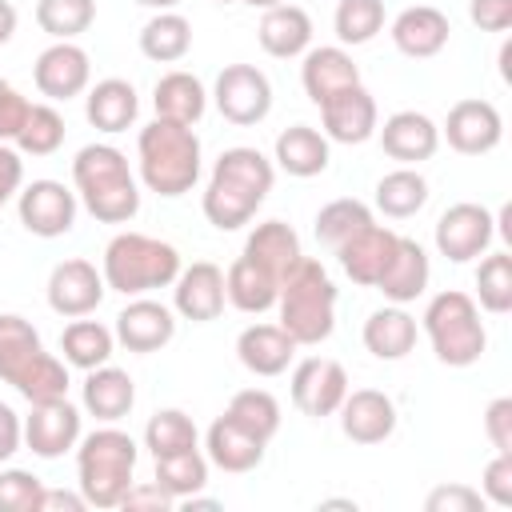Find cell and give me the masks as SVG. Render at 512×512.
I'll use <instances>...</instances> for the list:
<instances>
[{"label": "cell", "mask_w": 512, "mask_h": 512, "mask_svg": "<svg viewBox=\"0 0 512 512\" xmlns=\"http://www.w3.org/2000/svg\"><path fill=\"white\" fill-rule=\"evenodd\" d=\"M276 308H280V328L296 344L304 348L324 344L336 328V284L324 272V264L300 256V264L280 280Z\"/></svg>", "instance_id": "5"}, {"label": "cell", "mask_w": 512, "mask_h": 512, "mask_svg": "<svg viewBox=\"0 0 512 512\" xmlns=\"http://www.w3.org/2000/svg\"><path fill=\"white\" fill-rule=\"evenodd\" d=\"M144 448L156 456H172V452H184V448H196V424L188 412L180 408H160L148 416L144 424Z\"/></svg>", "instance_id": "41"}, {"label": "cell", "mask_w": 512, "mask_h": 512, "mask_svg": "<svg viewBox=\"0 0 512 512\" xmlns=\"http://www.w3.org/2000/svg\"><path fill=\"white\" fill-rule=\"evenodd\" d=\"M116 340L128 348V352H140V356H148V352H160L164 344H172V336H176V312L172 308H164L160 300H132L128 308H120V316H116Z\"/></svg>", "instance_id": "21"}, {"label": "cell", "mask_w": 512, "mask_h": 512, "mask_svg": "<svg viewBox=\"0 0 512 512\" xmlns=\"http://www.w3.org/2000/svg\"><path fill=\"white\" fill-rule=\"evenodd\" d=\"M348 396V372L340 360L332 356H308L292 368V404L312 416V420H324V416H336V408L344 404Z\"/></svg>", "instance_id": "12"}, {"label": "cell", "mask_w": 512, "mask_h": 512, "mask_svg": "<svg viewBox=\"0 0 512 512\" xmlns=\"http://www.w3.org/2000/svg\"><path fill=\"white\" fill-rule=\"evenodd\" d=\"M424 332H428V344L436 352L440 364L448 368H468L484 356L488 348V332H484V320H480V308L468 292H436L424 308Z\"/></svg>", "instance_id": "8"}, {"label": "cell", "mask_w": 512, "mask_h": 512, "mask_svg": "<svg viewBox=\"0 0 512 512\" xmlns=\"http://www.w3.org/2000/svg\"><path fill=\"white\" fill-rule=\"evenodd\" d=\"M300 84H304V96L320 108V104H324L328 96H336L340 88L360 84V68H356V60H352L340 44H320V48H308V52H304Z\"/></svg>", "instance_id": "23"}, {"label": "cell", "mask_w": 512, "mask_h": 512, "mask_svg": "<svg viewBox=\"0 0 512 512\" xmlns=\"http://www.w3.org/2000/svg\"><path fill=\"white\" fill-rule=\"evenodd\" d=\"M136 460H140L136 440L112 424L80 436L76 476H80V496L88 500V508H120L124 492L136 484L132 480Z\"/></svg>", "instance_id": "6"}, {"label": "cell", "mask_w": 512, "mask_h": 512, "mask_svg": "<svg viewBox=\"0 0 512 512\" xmlns=\"http://www.w3.org/2000/svg\"><path fill=\"white\" fill-rule=\"evenodd\" d=\"M484 504L488 500L476 488H468V484H440V488H432L424 496V508L428 512H480Z\"/></svg>", "instance_id": "49"}, {"label": "cell", "mask_w": 512, "mask_h": 512, "mask_svg": "<svg viewBox=\"0 0 512 512\" xmlns=\"http://www.w3.org/2000/svg\"><path fill=\"white\" fill-rule=\"evenodd\" d=\"M440 136L460 156H484V152H492L504 140V120H500V112H496L492 100L468 96V100H456L448 108V120H444Z\"/></svg>", "instance_id": "15"}, {"label": "cell", "mask_w": 512, "mask_h": 512, "mask_svg": "<svg viewBox=\"0 0 512 512\" xmlns=\"http://www.w3.org/2000/svg\"><path fill=\"white\" fill-rule=\"evenodd\" d=\"M104 284L120 296H144L152 288H168L180 272V252L144 232H116L104 248Z\"/></svg>", "instance_id": "7"}, {"label": "cell", "mask_w": 512, "mask_h": 512, "mask_svg": "<svg viewBox=\"0 0 512 512\" xmlns=\"http://www.w3.org/2000/svg\"><path fill=\"white\" fill-rule=\"evenodd\" d=\"M224 300V268H216L212 260H196L172 280V308L192 324L216 320L224 312Z\"/></svg>", "instance_id": "18"}, {"label": "cell", "mask_w": 512, "mask_h": 512, "mask_svg": "<svg viewBox=\"0 0 512 512\" xmlns=\"http://www.w3.org/2000/svg\"><path fill=\"white\" fill-rule=\"evenodd\" d=\"M272 180H276V168H272V160L260 148H248V144L224 148L216 156L208 188H204V216H208V224L220 228V232L244 228L256 216V208L268 200Z\"/></svg>", "instance_id": "1"}, {"label": "cell", "mask_w": 512, "mask_h": 512, "mask_svg": "<svg viewBox=\"0 0 512 512\" xmlns=\"http://www.w3.org/2000/svg\"><path fill=\"white\" fill-rule=\"evenodd\" d=\"M32 80H36L40 96H48V100H72V96H80V92L88 88V80H92V60H88V52H84L80 44L56 40V44H48V48L36 56Z\"/></svg>", "instance_id": "16"}, {"label": "cell", "mask_w": 512, "mask_h": 512, "mask_svg": "<svg viewBox=\"0 0 512 512\" xmlns=\"http://www.w3.org/2000/svg\"><path fill=\"white\" fill-rule=\"evenodd\" d=\"M76 192H68L60 180H32L28 188L16 192V212H20V224L40 236V240H56L64 232H72L76 224Z\"/></svg>", "instance_id": "10"}, {"label": "cell", "mask_w": 512, "mask_h": 512, "mask_svg": "<svg viewBox=\"0 0 512 512\" xmlns=\"http://www.w3.org/2000/svg\"><path fill=\"white\" fill-rule=\"evenodd\" d=\"M0 380L28 404L68 396V364L44 352L40 332L16 312H0Z\"/></svg>", "instance_id": "3"}, {"label": "cell", "mask_w": 512, "mask_h": 512, "mask_svg": "<svg viewBox=\"0 0 512 512\" xmlns=\"http://www.w3.org/2000/svg\"><path fill=\"white\" fill-rule=\"evenodd\" d=\"M240 4H252V8H276V4H284V0H240Z\"/></svg>", "instance_id": "59"}, {"label": "cell", "mask_w": 512, "mask_h": 512, "mask_svg": "<svg viewBox=\"0 0 512 512\" xmlns=\"http://www.w3.org/2000/svg\"><path fill=\"white\" fill-rule=\"evenodd\" d=\"M448 16L432 4H412L392 20V44L412 60H432L448 44Z\"/></svg>", "instance_id": "24"}, {"label": "cell", "mask_w": 512, "mask_h": 512, "mask_svg": "<svg viewBox=\"0 0 512 512\" xmlns=\"http://www.w3.org/2000/svg\"><path fill=\"white\" fill-rule=\"evenodd\" d=\"M396 232L392 228H384V224H364L360 232H352L340 248H336V260H340V268H344V276L352 280V284H360V288H376V280H380V272L388 268V260H392V252H396Z\"/></svg>", "instance_id": "19"}, {"label": "cell", "mask_w": 512, "mask_h": 512, "mask_svg": "<svg viewBox=\"0 0 512 512\" xmlns=\"http://www.w3.org/2000/svg\"><path fill=\"white\" fill-rule=\"evenodd\" d=\"M212 100L228 124L252 128L272 112V84L256 64H224V72L216 76Z\"/></svg>", "instance_id": "9"}, {"label": "cell", "mask_w": 512, "mask_h": 512, "mask_svg": "<svg viewBox=\"0 0 512 512\" xmlns=\"http://www.w3.org/2000/svg\"><path fill=\"white\" fill-rule=\"evenodd\" d=\"M152 480L180 504V500L196 496V492L208 484V456H204L200 448H184V452H172V456H156Z\"/></svg>", "instance_id": "39"}, {"label": "cell", "mask_w": 512, "mask_h": 512, "mask_svg": "<svg viewBox=\"0 0 512 512\" xmlns=\"http://www.w3.org/2000/svg\"><path fill=\"white\" fill-rule=\"evenodd\" d=\"M176 500L156 484V480H148V484H132L128 492H124V500H120V508H128V512H136V508H152V512H164V508H172Z\"/></svg>", "instance_id": "53"}, {"label": "cell", "mask_w": 512, "mask_h": 512, "mask_svg": "<svg viewBox=\"0 0 512 512\" xmlns=\"http://www.w3.org/2000/svg\"><path fill=\"white\" fill-rule=\"evenodd\" d=\"M428 276H432L428 252H424L416 240L400 236V240H396L392 260H388V268H384V272H380V280H376V288H380V292H384V300H392V304H412L416 296H424Z\"/></svg>", "instance_id": "29"}, {"label": "cell", "mask_w": 512, "mask_h": 512, "mask_svg": "<svg viewBox=\"0 0 512 512\" xmlns=\"http://www.w3.org/2000/svg\"><path fill=\"white\" fill-rule=\"evenodd\" d=\"M16 36V8L8 0H0V44H8Z\"/></svg>", "instance_id": "57"}, {"label": "cell", "mask_w": 512, "mask_h": 512, "mask_svg": "<svg viewBox=\"0 0 512 512\" xmlns=\"http://www.w3.org/2000/svg\"><path fill=\"white\" fill-rule=\"evenodd\" d=\"M256 40L268 56L276 60H292V56H304L308 44H312V16L300 8V4H276V8H264L260 16V28H256Z\"/></svg>", "instance_id": "27"}, {"label": "cell", "mask_w": 512, "mask_h": 512, "mask_svg": "<svg viewBox=\"0 0 512 512\" xmlns=\"http://www.w3.org/2000/svg\"><path fill=\"white\" fill-rule=\"evenodd\" d=\"M424 204H428V180H424L412 164H404V168H396V172H388V176L376 180V208H380L384 216L408 220V216H416Z\"/></svg>", "instance_id": "38"}, {"label": "cell", "mask_w": 512, "mask_h": 512, "mask_svg": "<svg viewBox=\"0 0 512 512\" xmlns=\"http://www.w3.org/2000/svg\"><path fill=\"white\" fill-rule=\"evenodd\" d=\"M480 496L496 508H512V452H496L488 464H484V476H480Z\"/></svg>", "instance_id": "48"}, {"label": "cell", "mask_w": 512, "mask_h": 512, "mask_svg": "<svg viewBox=\"0 0 512 512\" xmlns=\"http://www.w3.org/2000/svg\"><path fill=\"white\" fill-rule=\"evenodd\" d=\"M112 348H116V332L104 328L100 320L76 316V320L60 332L64 364H72V368H80V372H92V368L108 364V360H112Z\"/></svg>", "instance_id": "36"}, {"label": "cell", "mask_w": 512, "mask_h": 512, "mask_svg": "<svg viewBox=\"0 0 512 512\" xmlns=\"http://www.w3.org/2000/svg\"><path fill=\"white\" fill-rule=\"evenodd\" d=\"M496 236V220L484 204H472V200H460L452 204L448 212H440L436 220V252L448 256L452 264H468L476 260L480 252H488Z\"/></svg>", "instance_id": "11"}, {"label": "cell", "mask_w": 512, "mask_h": 512, "mask_svg": "<svg viewBox=\"0 0 512 512\" xmlns=\"http://www.w3.org/2000/svg\"><path fill=\"white\" fill-rule=\"evenodd\" d=\"M240 256L256 260V264L268 268L276 280H284V276L300 264L304 252H300V236H296L292 224H284V220H264V224H256V228L248 232Z\"/></svg>", "instance_id": "31"}, {"label": "cell", "mask_w": 512, "mask_h": 512, "mask_svg": "<svg viewBox=\"0 0 512 512\" xmlns=\"http://www.w3.org/2000/svg\"><path fill=\"white\" fill-rule=\"evenodd\" d=\"M76 200L100 224H128L140 212V184L128 168V156L112 144H84L72 160Z\"/></svg>", "instance_id": "2"}, {"label": "cell", "mask_w": 512, "mask_h": 512, "mask_svg": "<svg viewBox=\"0 0 512 512\" xmlns=\"http://www.w3.org/2000/svg\"><path fill=\"white\" fill-rule=\"evenodd\" d=\"M376 132H380L384 156H392V160H400V164L432 160L436 148H440V128H436L424 112H416V108L392 112V116L384 120V128H376Z\"/></svg>", "instance_id": "22"}, {"label": "cell", "mask_w": 512, "mask_h": 512, "mask_svg": "<svg viewBox=\"0 0 512 512\" xmlns=\"http://www.w3.org/2000/svg\"><path fill=\"white\" fill-rule=\"evenodd\" d=\"M332 28L340 36V44H368L384 32V0H340Z\"/></svg>", "instance_id": "45"}, {"label": "cell", "mask_w": 512, "mask_h": 512, "mask_svg": "<svg viewBox=\"0 0 512 512\" xmlns=\"http://www.w3.org/2000/svg\"><path fill=\"white\" fill-rule=\"evenodd\" d=\"M364 224H372V208H368L364 200L340 196V200H328V204L316 212V240L336 252V248H340L352 232H360Z\"/></svg>", "instance_id": "42"}, {"label": "cell", "mask_w": 512, "mask_h": 512, "mask_svg": "<svg viewBox=\"0 0 512 512\" xmlns=\"http://www.w3.org/2000/svg\"><path fill=\"white\" fill-rule=\"evenodd\" d=\"M320 120H324V136L336 144H364L380 128L376 100L364 84H352V88H340L336 96H328L320 104Z\"/></svg>", "instance_id": "17"}, {"label": "cell", "mask_w": 512, "mask_h": 512, "mask_svg": "<svg viewBox=\"0 0 512 512\" xmlns=\"http://www.w3.org/2000/svg\"><path fill=\"white\" fill-rule=\"evenodd\" d=\"M476 296L480 308L492 316L512 312V252H488L476 268Z\"/></svg>", "instance_id": "44"}, {"label": "cell", "mask_w": 512, "mask_h": 512, "mask_svg": "<svg viewBox=\"0 0 512 512\" xmlns=\"http://www.w3.org/2000/svg\"><path fill=\"white\" fill-rule=\"evenodd\" d=\"M4 88H8V80H4V76H0V92H4Z\"/></svg>", "instance_id": "60"}, {"label": "cell", "mask_w": 512, "mask_h": 512, "mask_svg": "<svg viewBox=\"0 0 512 512\" xmlns=\"http://www.w3.org/2000/svg\"><path fill=\"white\" fill-rule=\"evenodd\" d=\"M88 500L80 492H64V488H44V500H40V512H84Z\"/></svg>", "instance_id": "56"}, {"label": "cell", "mask_w": 512, "mask_h": 512, "mask_svg": "<svg viewBox=\"0 0 512 512\" xmlns=\"http://www.w3.org/2000/svg\"><path fill=\"white\" fill-rule=\"evenodd\" d=\"M136 112H140V96H136V88H132L128 80H120V76L96 80V84L88 88V96H84V116H88V124L100 128V132H108V136L132 128V124H136Z\"/></svg>", "instance_id": "30"}, {"label": "cell", "mask_w": 512, "mask_h": 512, "mask_svg": "<svg viewBox=\"0 0 512 512\" xmlns=\"http://www.w3.org/2000/svg\"><path fill=\"white\" fill-rule=\"evenodd\" d=\"M24 444L40 460H56L80 444V408L68 396L40 400L24 416Z\"/></svg>", "instance_id": "14"}, {"label": "cell", "mask_w": 512, "mask_h": 512, "mask_svg": "<svg viewBox=\"0 0 512 512\" xmlns=\"http://www.w3.org/2000/svg\"><path fill=\"white\" fill-rule=\"evenodd\" d=\"M136 160H140V180L156 196H184L200 180V136L188 124L172 120H152L136 136Z\"/></svg>", "instance_id": "4"}, {"label": "cell", "mask_w": 512, "mask_h": 512, "mask_svg": "<svg viewBox=\"0 0 512 512\" xmlns=\"http://www.w3.org/2000/svg\"><path fill=\"white\" fill-rule=\"evenodd\" d=\"M192 48V24L172 8V12H156L144 28H140V52L156 64H176L184 60Z\"/></svg>", "instance_id": "37"}, {"label": "cell", "mask_w": 512, "mask_h": 512, "mask_svg": "<svg viewBox=\"0 0 512 512\" xmlns=\"http://www.w3.org/2000/svg\"><path fill=\"white\" fill-rule=\"evenodd\" d=\"M484 436L492 440L496 452H512V400L508 396H496L484 408Z\"/></svg>", "instance_id": "50"}, {"label": "cell", "mask_w": 512, "mask_h": 512, "mask_svg": "<svg viewBox=\"0 0 512 512\" xmlns=\"http://www.w3.org/2000/svg\"><path fill=\"white\" fill-rule=\"evenodd\" d=\"M140 8H152V12H172L180 0H136Z\"/></svg>", "instance_id": "58"}, {"label": "cell", "mask_w": 512, "mask_h": 512, "mask_svg": "<svg viewBox=\"0 0 512 512\" xmlns=\"http://www.w3.org/2000/svg\"><path fill=\"white\" fill-rule=\"evenodd\" d=\"M64 116L52 108V104H32L20 136L12 140L20 156H52L60 144H64Z\"/></svg>", "instance_id": "46"}, {"label": "cell", "mask_w": 512, "mask_h": 512, "mask_svg": "<svg viewBox=\"0 0 512 512\" xmlns=\"http://www.w3.org/2000/svg\"><path fill=\"white\" fill-rule=\"evenodd\" d=\"M96 20V0H36V24L52 40H76Z\"/></svg>", "instance_id": "43"}, {"label": "cell", "mask_w": 512, "mask_h": 512, "mask_svg": "<svg viewBox=\"0 0 512 512\" xmlns=\"http://www.w3.org/2000/svg\"><path fill=\"white\" fill-rule=\"evenodd\" d=\"M20 184H24V160L16 148L0 144V208L20 192Z\"/></svg>", "instance_id": "54"}, {"label": "cell", "mask_w": 512, "mask_h": 512, "mask_svg": "<svg viewBox=\"0 0 512 512\" xmlns=\"http://www.w3.org/2000/svg\"><path fill=\"white\" fill-rule=\"evenodd\" d=\"M276 292H280V280L268 268H260L256 260H248V256L232 260L228 272H224V296H228V304L240 308V312H248V316H260V312L276 308Z\"/></svg>", "instance_id": "33"}, {"label": "cell", "mask_w": 512, "mask_h": 512, "mask_svg": "<svg viewBox=\"0 0 512 512\" xmlns=\"http://www.w3.org/2000/svg\"><path fill=\"white\" fill-rule=\"evenodd\" d=\"M364 348L376 360H404L416 348V320L404 312V304L376 308L364 320Z\"/></svg>", "instance_id": "35"}, {"label": "cell", "mask_w": 512, "mask_h": 512, "mask_svg": "<svg viewBox=\"0 0 512 512\" xmlns=\"http://www.w3.org/2000/svg\"><path fill=\"white\" fill-rule=\"evenodd\" d=\"M276 168H284L288 176H300V180H308V176H320L324 168H328V160H332V152H328V136L324 132H316L312 124H292V128H284L280 136H276Z\"/></svg>", "instance_id": "32"}, {"label": "cell", "mask_w": 512, "mask_h": 512, "mask_svg": "<svg viewBox=\"0 0 512 512\" xmlns=\"http://www.w3.org/2000/svg\"><path fill=\"white\" fill-rule=\"evenodd\" d=\"M152 108H156L160 120H172V124H188L192 128L204 116V108H208V92H204V84L192 72H180L176 68V72H164L156 80Z\"/></svg>", "instance_id": "34"}, {"label": "cell", "mask_w": 512, "mask_h": 512, "mask_svg": "<svg viewBox=\"0 0 512 512\" xmlns=\"http://www.w3.org/2000/svg\"><path fill=\"white\" fill-rule=\"evenodd\" d=\"M44 292H48V308H52L56 316L76 320V316H88V312L100 308L108 284H104V272H96L92 260L72 256V260H60V264L48 272V288H44Z\"/></svg>", "instance_id": "13"}, {"label": "cell", "mask_w": 512, "mask_h": 512, "mask_svg": "<svg viewBox=\"0 0 512 512\" xmlns=\"http://www.w3.org/2000/svg\"><path fill=\"white\" fill-rule=\"evenodd\" d=\"M336 412H340V428L352 444H384L396 432V404L380 388L348 392Z\"/></svg>", "instance_id": "20"}, {"label": "cell", "mask_w": 512, "mask_h": 512, "mask_svg": "<svg viewBox=\"0 0 512 512\" xmlns=\"http://www.w3.org/2000/svg\"><path fill=\"white\" fill-rule=\"evenodd\" d=\"M28 112H32V100H28V96H20V92L8 84V88L0 92V144H12V140L20 136V128H24Z\"/></svg>", "instance_id": "51"}, {"label": "cell", "mask_w": 512, "mask_h": 512, "mask_svg": "<svg viewBox=\"0 0 512 512\" xmlns=\"http://www.w3.org/2000/svg\"><path fill=\"white\" fill-rule=\"evenodd\" d=\"M20 444H24V420L0 400V464L12 460L20 452Z\"/></svg>", "instance_id": "55"}, {"label": "cell", "mask_w": 512, "mask_h": 512, "mask_svg": "<svg viewBox=\"0 0 512 512\" xmlns=\"http://www.w3.org/2000/svg\"><path fill=\"white\" fill-rule=\"evenodd\" d=\"M44 500V480L24 472V468H4L0 472V512H40Z\"/></svg>", "instance_id": "47"}, {"label": "cell", "mask_w": 512, "mask_h": 512, "mask_svg": "<svg viewBox=\"0 0 512 512\" xmlns=\"http://www.w3.org/2000/svg\"><path fill=\"white\" fill-rule=\"evenodd\" d=\"M296 340L280 328V324H248L236 336V360L252 372V376H280L292 356H296Z\"/></svg>", "instance_id": "25"}, {"label": "cell", "mask_w": 512, "mask_h": 512, "mask_svg": "<svg viewBox=\"0 0 512 512\" xmlns=\"http://www.w3.org/2000/svg\"><path fill=\"white\" fill-rule=\"evenodd\" d=\"M80 400H84V412L104 420V424H116L132 412L136 404V384L124 368L116 364H100L84 376V388H80Z\"/></svg>", "instance_id": "28"}, {"label": "cell", "mask_w": 512, "mask_h": 512, "mask_svg": "<svg viewBox=\"0 0 512 512\" xmlns=\"http://www.w3.org/2000/svg\"><path fill=\"white\" fill-rule=\"evenodd\" d=\"M468 16L480 32H508L512 28V0H468Z\"/></svg>", "instance_id": "52"}, {"label": "cell", "mask_w": 512, "mask_h": 512, "mask_svg": "<svg viewBox=\"0 0 512 512\" xmlns=\"http://www.w3.org/2000/svg\"><path fill=\"white\" fill-rule=\"evenodd\" d=\"M224 416H232L240 428H248V432L260 436L264 444L280 432V404H276V396L264 392V388H240V392L228 400Z\"/></svg>", "instance_id": "40"}, {"label": "cell", "mask_w": 512, "mask_h": 512, "mask_svg": "<svg viewBox=\"0 0 512 512\" xmlns=\"http://www.w3.org/2000/svg\"><path fill=\"white\" fill-rule=\"evenodd\" d=\"M264 440L252 436L248 428H240L232 416H216L204 432V456L208 464L224 468V472H252L264 460Z\"/></svg>", "instance_id": "26"}, {"label": "cell", "mask_w": 512, "mask_h": 512, "mask_svg": "<svg viewBox=\"0 0 512 512\" xmlns=\"http://www.w3.org/2000/svg\"><path fill=\"white\" fill-rule=\"evenodd\" d=\"M216 4H236V0H216Z\"/></svg>", "instance_id": "61"}]
</instances>
